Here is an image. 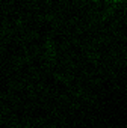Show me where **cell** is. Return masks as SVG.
I'll use <instances>...</instances> for the list:
<instances>
[{"label":"cell","instance_id":"1","mask_svg":"<svg viewBox=\"0 0 127 128\" xmlns=\"http://www.w3.org/2000/svg\"><path fill=\"white\" fill-rule=\"evenodd\" d=\"M109 2H118V0H109Z\"/></svg>","mask_w":127,"mask_h":128}]
</instances>
